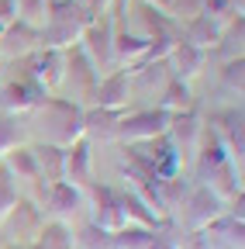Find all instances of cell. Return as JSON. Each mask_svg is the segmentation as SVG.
Here are the masks:
<instances>
[{
	"label": "cell",
	"instance_id": "5b68a950",
	"mask_svg": "<svg viewBox=\"0 0 245 249\" xmlns=\"http://www.w3.org/2000/svg\"><path fill=\"white\" fill-rule=\"evenodd\" d=\"M94 107H114V111H128L131 101V73L128 70H114L94 87Z\"/></svg>",
	"mask_w": 245,
	"mask_h": 249
},
{
	"label": "cell",
	"instance_id": "7402d4cb",
	"mask_svg": "<svg viewBox=\"0 0 245 249\" xmlns=\"http://www.w3.org/2000/svg\"><path fill=\"white\" fill-rule=\"evenodd\" d=\"M86 49L83 52H90V62H94V66H107V62L114 59V42H111V31L107 28H90L86 31Z\"/></svg>",
	"mask_w": 245,
	"mask_h": 249
},
{
	"label": "cell",
	"instance_id": "d6986e66",
	"mask_svg": "<svg viewBox=\"0 0 245 249\" xmlns=\"http://www.w3.org/2000/svg\"><path fill=\"white\" fill-rule=\"evenodd\" d=\"M159 229H145V225H121L111 232V249H152Z\"/></svg>",
	"mask_w": 245,
	"mask_h": 249
},
{
	"label": "cell",
	"instance_id": "ba28073f",
	"mask_svg": "<svg viewBox=\"0 0 245 249\" xmlns=\"http://www.w3.org/2000/svg\"><path fill=\"white\" fill-rule=\"evenodd\" d=\"M211 128L221 135V142L228 145V156L242 166V107H225V111H214L211 114Z\"/></svg>",
	"mask_w": 245,
	"mask_h": 249
},
{
	"label": "cell",
	"instance_id": "8fae6325",
	"mask_svg": "<svg viewBox=\"0 0 245 249\" xmlns=\"http://www.w3.org/2000/svg\"><path fill=\"white\" fill-rule=\"evenodd\" d=\"M125 118V111H114V107H83V135H94L100 142L117 139V124Z\"/></svg>",
	"mask_w": 245,
	"mask_h": 249
},
{
	"label": "cell",
	"instance_id": "52a82bcc",
	"mask_svg": "<svg viewBox=\"0 0 245 249\" xmlns=\"http://www.w3.org/2000/svg\"><path fill=\"white\" fill-rule=\"evenodd\" d=\"M63 180H69L73 187H90L94 183V160H90V139H76L73 145H66L63 156Z\"/></svg>",
	"mask_w": 245,
	"mask_h": 249
},
{
	"label": "cell",
	"instance_id": "cb8c5ba5",
	"mask_svg": "<svg viewBox=\"0 0 245 249\" xmlns=\"http://www.w3.org/2000/svg\"><path fill=\"white\" fill-rule=\"evenodd\" d=\"M14 145H24V124L17 121V114H0V156Z\"/></svg>",
	"mask_w": 245,
	"mask_h": 249
},
{
	"label": "cell",
	"instance_id": "5bb4252c",
	"mask_svg": "<svg viewBox=\"0 0 245 249\" xmlns=\"http://www.w3.org/2000/svg\"><path fill=\"white\" fill-rule=\"evenodd\" d=\"M169 59H173V73H176V80H190V76H197V73L204 70L207 52L197 49V45H190V42H176V45L169 49Z\"/></svg>",
	"mask_w": 245,
	"mask_h": 249
},
{
	"label": "cell",
	"instance_id": "2e32d148",
	"mask_svg": "<svg viewBox=\"0 0 245 249\" xmlns=\"http://www.w3.org/2000/svg\"><path fill=\"white\" fill-rule=\"evenodd\" d=\"M0 163H4L7 173L17 177V180H42V173H38V160H35L32 145H14L11 152L0 156Z\"/></svg>",
	"mask_w": 245,
	"mask_h": 249
},
{
	"label": "cell",
	"instance_id": "e0dca14e",
	"mask_svg": "<svg viewBox=\"0 0 245 249\" xmlns=\"http://www.w3.org/2000/svg\"><path fill=\"white\" fill-rule=\"evenodd\" d=\"M4 222H11V235H21V239H35L38 229H42V214L35 204H28V201H17L14 211L4 218Z\"/></svg>",
	"mask_w": 245,
	"mask_h": 249
},
{
	"label": "cell",
	"instance_id": "f546056e",
	"mask_svg": "<svg viewBox=\"0 0 245 249\" xmlns=\"http://www.w3.org/2000/svg\"><path fill=\"white\" fill-rule=\"evenodd\" d=\"M159 4H163V7H169V0H159Z\"/></svg>",
	"mask_w": 245,
	"mask_h": 249
},
{
	"label": "cell",
	"instance_id": "d4e9b609",
	"mask_svg": "<svg viewBox=\"0 0 245 249\" xmlns=\"http://www.w3.org/2000/svg\"><path fill=\"white\" fill-rule=\"evenodd\" d=\"M0 38H4V45H0V52H4V55H24L28 49L35 45V38H38V35H35V31H28V28H21V35H17V28L11 24Z\"/></svg>",
	"mask_w": 245,
	"mask_h": 249
},
{
	"label": "cell",
	"instance_id": "83f0119b",
	"mask_svg": "<svg viewBox=\"0 0 245 249\" xmlns=\"http://www.w3.org/2000/svg\"><path fill=\"white\" fill-rule=\"evenodd\" d=\"M221 83H225L231 93H238V97H242V55L228 59L225 66H221Z\"/></svg>",
	"mask_w": 245,
	"mask_h": 249
},
{
	"label": "cell",
	"instance_id": "3957f363",
	"mask_svg": "<svg viewBox=\"0 0 245 249\" xmlns=\"http://www.w3.org/2000/svg\"><path fill=\"white\" fill-rule=\"evenodd\" d=\"M228 211V201L221 194H214L207 183H197L183 201V214H187V229L190 232H204L214 218H221Z\"/></svg>",
	"mask_w": 245,
	"mask_h": 249
},
{
	"label": "cell",
	"instance_id": "4316f807",
	"mask_svg": "<svg viewBox=\"0 0 245 249\" xmlns=\"http://www.w3.org/2000/svg\"><path fill=\"white\" fill-rule=\"evenodd\" d=\"M76 246H80V249H111V232H104L100 225L90 222V225L76 235Z\"/></svg>",
	"mask_w": 245,
	"mask_h": 249
},
{
	"label": "cell",
	"instance_id": "277c9868",
	"mask_svg": "<svg viewBox=\"0 0 245 249\" xmlns=\"http://www.w3.org/2000/svg\"><path fill=\"white\" fill-rule=\"evenodd\" d=\"M45 101V90L32 80V76H24V80H14L7 87H0V111L4 114H24V111H35L42 107Z\"/></svg>",
	"mask_w": 245,
	"mask_h": 249
},
{
	"label": "cell",
	"instance_id": "6da1fadb",
	"mask_svg": "<svg viewBox=\"0 0 245 249\" xmlns=\"http://www.w3.org/2000/svg\"><path fill=\"white\" fill-rule=\"evenodd\" d=\"M38 111V124L42 135L52 145H73L76 139H83V104L80 101H66V97H45Z\"/></svg>",
	"mask_w": 245,
	"mask_h": 249
},
{
	"label": "cell",
	"instance_id": "484cf974",
	"mask_svg": "<svg viewBox=\"0 0 245 249\" xmlns=\"http://www.w3.org/2000/svg\"><path fill=\"white\" fill-rule=\"evenodd\" d=\"M21 197H17V187H14V177L7 173V166L0 163V222L14 211V204H17Z\"/></svg>",
	"mask_w": 245,
	"mask_h": 249
},
{
	"label": "cell",
	"instance_id": "f1b7e54d",
	"mask_svg": "<svg viewBox=\"0 0 245 249\" xmlns=\"http://www.w3.org/2000/svg\"><path fill=\"white\" fill-rule=\"evenodd\" d=\"M14 14H17V4H14V0H0V35L14 24Z\"/></svg>",
	"mask_w": 245,
	"mask_h": 249
},
{
	"label": "cell",
	"instance_id": "7c38bea8",
	"mask_svg": "<svg viewBox=\"0 0 245 249\" xmlns=\"http://www.w3.org/2000/svg\"><path fill=\"white\" fill-rule=\"evenodd\" d=\"M32 76L42 90H55L59 87V80L66 76V59H63V52L59 49H45V52H38L35 59H32Z\"/></svg>",
	"mask_w": 245,
	"mask_h": 249
},
{
	"label": "cell",
	"instance_id": "8992f818",
	"mask_svg": "<svg viewBox=\"0 0 245 249\" xmlns=\"http://www.w3.org/2000/svg\"><path fill=\"white\" fill-rule=\"evenodd\" d=\"M90 201H94V225H100L104 232H117L125 225V214H121V201H117L114 187L90 183Z\"/></svg>",
	"mask_w": 245,
	"mask_h": 249
},
{
	"label": "cell",
	"instance_id": "603a6c76",
	"mask_svg": "<svg viewBox=\"0 0 245 249\" xmlns=\"http://www.w3.org/2000/svg\"><path fill=\"white\" fill-rule=\"evenodd\" d=\"M218 35H221L218 21H211V14H204V18H197V21L190 24V35H187V42L207 52L211 45H218Z\"/></svg>",
	"mask_w": 245,
	"mask_h": 249
},
{
	"label": "cell",
	"instance_id": "44dd1931",
	"mask_svg": "<svg viewBox=\"0 0 245 249\" xmlns=\"http://www.w3.org/2000/svg\"><path fill=\"white\" fill-rule=\"evenodd\" d=\"M159 107H166L169 114H180V111H190L194 107V97H190V87L187 80H169L163 87V97H159Z\"/></svg>",
	"mask_w": 245,
	"mask_h": 249
},
{
	"label": "cell",
	"instance_id": "ffe728a7",
	"mask_svg": "<svg viewBox=\"0 0 245 249\" xmlns=\"http://www.w3.org/2000/svg\"><path fill=\"white\" fill-rule=\"evenodd\" d=\"M35 249H76V235L66 222H49L38 229Z\"/></svg>",
	"mask_w": 245,
	"mask_h": 249
},
{
	"label": "cell",
	"instance_id": "30bf717a",
	"mask_svg": "<svg viewBox=\"0 0 245 249\" xmlns=\"http://www.w3.org/2000/svg\"><path fill=\"white\" fill-rule=\"evenodd\" d=\"M117 201H121V214H125V225H145V229H163L166 222L156 214V208H152L138 191H121L117 194Z\"/></svg>",
	"mask_w": 245,
	"mask_h": 249
},
{
	"label": "cell",
	"instance_id": "7a4b0ae2",
	"mask_svg": "<svg viewBox=\"0 0 245 249\" xmlns=\"http://www.w3.org/2000/svg\"><path fill=\"white\" fill-rule=\"evenodd\" d=\"M169 121H173V114L166 111V107H142V111H125V118H121V124H117V139L121 142H148V139H159V135H166V128H169Z\"/></svg>",
	"mask_w": 245,
	"mask_h": 249
},
{
	"label": "cell",
	"instance_id": "ac0fdd59",
	"mask_svg": "<svg viewBox=\"0 0 245 249\" xmlns=\"http://www.w3.org/2000/svg\"><path fill=\"white\" fill-rule=\"evenodd\" d=\"M35 152V160H38V173L45 183H55V180H63V156L66 149L63 145H52V142H42V145H32Z\"/></svg>",
	"mask_w": 245,
	"mask_h": 249
},
{
	"label": "cell",
	"instance_id": "4fadbf2b",
	"mask_svg": "<svg viewBox=\"0 0 245 249\" xmlns=\"http://www.w3.org/2000/svg\"><path fill=\"white\" fill-rule=\"evenodd\" d=\"M42 197H45L49 211H55L59 218H69L80 208V197L83 194H80V187H73L69 180H55V183H42Z\"/></svg>",
	"mask_w": 245,
	"mask_h": 249
},
{
	"label": "cell",
	"instance_id": "9a60e30c",
	"mask_svg": "<svg viewBox=\"0 0 245 249\" xmlns=\"http://www.w3.org/2000/svg\"><path fill=\"white\" fill-rule=\"evenodd\" d=\"M200 128H204V124H200L197 111L190 107V111H180V114H173L169 128H166V135H169V142H173L176 149H183V145H197Z\"/></svg>",
	"mask_w": 245,
	"mask_h": 249
},
{
	"label": "cell",
	"instance_id": "9c48e42d",
	"mask_svg": "<svg viewBox=\"0 0 245 249\" xmlns=\"http://www.w3.org/2000/svg\"><path fill=\"white\" fill-rule=\"evenodd\" d=\"M200 156H197V177H200V183L214 173V170H218L221 163H228L231 160V156H228V145L221 142V135L218 132H214L211 128V124H204V128H200ZM235 163V160H231Z\"/></svg>",
	"mask_w": 245,
	"mask_h": 249
}]
</instances>
